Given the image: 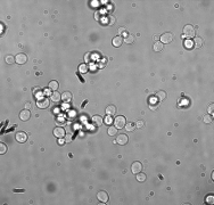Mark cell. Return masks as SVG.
<instances>
[{
  "mask_svg": "<svg viewBox=\"0 0 214 205\" xmlns=\"http://www.w3.org/2000/svg\"><path fill=\"white\" fill-rule=\"evenodd\" d=\"M128 140H129V138H128V136H125V134H119L117 136V139H116V141H117V144L119 145H125L126 143H128Z\"/></svg>",
  "mask_w": 214,
  "mask_h": 205,
  "instance_id": "obj_12",
  "label": "cell"
},
{
  "mask_svg": "<svg viewBox=\"0 0 214 205\" xmlns=\"http://www.w3.org/2000/svg\"><path fill=\"white\" fill-rule=\"evenodd\" d=\"M149 108L153 111H156L157 110V105H149Z\"/></svg>",
  "mask_w": 214,
  "mask_h": 205,
  "instance_id": "obj_38",
  "label": "cell"
},
{
  "mask_svg": "<svg viewBox=\"0 0 214 205\" xmlns=\"http://www.w3.org/2000/svg\"><path fill=\"white\" fill-rule=\"evenodd\" d=\"M163 48H164L163 43L162 42H158V41H157V42H155L154 46H153V49H154L155 51H162Z\"/></svg>",
  "mask_w": 214,
  "mask_h": 205,
  "instance_id": "obj_17",
  "label": "cell"
},
{
  "mask_svg": "<svg viewBox=\"0 0 214 205\" xmlns=\"http://www.w3.org/2000/svg\"><path fill=\"white\" fill-rule=\"evenodd\" d=\"M205 202L208 203V204H213V203H214V197H213V196H208V197L205 198Z\"/></svg>",
  "mask_w": 214,
  "mask_h": 205,
  "instance_id": "obj_32",
  "label": "cell"
},
{
  "mask_svg": "<svg viewBox=\"0 0 214 205\" xmlns=\"http://www.w3.org/2000/svg\"><path fill=\"white\" fill-rule=\"evenodd\" d=\"M134 129H136V125H134V123H126L125 124V130H126V131L132 132Z\"/></svg>",
  "mask_w": 214,
  "mask_h": 205,
  "instance_id": "obj_23",
  "label": "cell"
},
{
  "mask_svg": "<svg viewBox=\"0 0 214 205\" xmlns=\"http://www.w3.org/2000/svg\"><path fill=\"white\" fill-rule=\"evenodd\" d=\"M113 122H114V120L112 119V116H111V115H107V116L104 119V123L106 124V125H111Z\"/></svg>",
  "mask_w": 214,
  "mask_h": 205,
  "instance_id": "obj_25",
  "label": "cell"
},
{
  "mask_svg": "<svg viewBox=\"0 0 214 205\" xmlns=\"http://www.w3.org/2000/svg\"><path fill=\"white\" fill-rule=\"evenodd\" d=\"M91 121H92V124L95 126H100L102 123H104V119H102L100 115H95V116H92Z\"/></svg>",
  "mask_w": 214,
  "mask_h": 205,
  "instance_id": "obj_9",
  "label": "cell"
},
{
  "mask_svg": "<svg viewBox=\"0 0 214 205\" xmlns=\"http://www.w3.org/2000/svg\"><path fill=\"white\" fill-rule=\"evenodd\" d=\"M183 37H186V38H194L195 37V29H194L193 25L188 24L183 27Z\"/></svg>",
  "mask_w": 214,
  "mask_h": 205,
  "instance_id": "obj_1",
  "label": "cell"
},
{
  "mask_svg": "<svg viewBox=\"0 0 214 205\" xmlns=\"http://www.w3.org/2000/svg\"><path fill=\"white\" fill-rule=\"evenodd\" d=\"M137 181H139V182H144L146 180V174L145 173H141V172H139V173H137Z\"/></svg>",
  "mask_w": 214,
  "mask_h": 205,
  "instance_id": "obj_21",
  "label": "cell"
},
{
  "mask_svg": "<svg viewBox=\"0 0 214 205\" xmlns=\"http://www.w3.org/2000/svg\"><path fill=\"white\" fill-rule=\"evenodd\" d=\"M39 108H47L49 106V100L47 98H43V99H39L38 102H37Z\"/></svg>",
  "mask_w": 214,
  "mask_h": 205,
  "instance_id": "obj_11",
  "label": "cell"
},
{
  "mask_svg": "<svg viewBox=\"0 0 214 205\" xmlns=\"http://www.w3.org/2000/svg\"><path fill=\"white\" fill-rule=\"evenodd\" d=\"M112 43H113V46H114V47L119 48V47H121L122 43H123V39H122V37L117 36V37H115V38L112 40Z\"/></svg>",
  "mask_w": 214,
  "mask_h": 205,
  "instance_id": "obj_13",
  "label": "cell"
},
{
  "mask_svg": "<svg viewBox=\"0 0 214 205\" xmlns=\"http://www.w3.org/2000/svg\"><path fill=\"white\" fill-rule=\"evenodd\" d=\"M116 132H117V130H116V128H115V126H110V128H108V130H107V133L110 134V136H115V134H116Z\"/></svg>",
  "mask_w": 214,
  "mask_h": 205,
  "instance_id": "obj_26",
  "label": "cell"
},
{
  "mask_svg": "<svg viewBox=\"0 0 214 205\" xmlns=\"http://www.w3.org/2000/svg\"><path fill=\"white\" fill-rule=\"evenodd\" d=\"M57 122H58V123H62V124H63V123H65V121H64V120H63V119H62V120L59 119V120H58Z\"/></svg>",
  "mask_w": 214,
  "mask_h": 205,
  "instance_id": "obj_41",
  "label": "cell"
},
{
  "mask_svg": "<svg viewBox=\"0 0 214 205\" xmlns=\"http://www.w3.org/2000/svg\"><path fill=\"white\" fill-rule=\"evenodd\" d=\"M115 113H116V107H115L114 105H108L106 107V114L107 115H114Z\"/></svg>",
  "mask_w": 214,
  "mask_h": 205,
  "instance_id": "obj_15",
  "label": "cell"
},
{
  "mask_svg": "<svg viewBox=\"0 0 214 205\" xmlns=\"http://www.w3.org/2000/svg\"><path fill=\"white\" fill-rule=\"evenodd\" d=\"M213 110H214V104H209L208 107H207V112L209 114H213Z\"/></svg>",
  "mask_w": 214,
  "mask_h": 205,
  "instance_id": "obj_33",
  "label": "cell"
},
{
  "mask_svg": "<svg viewBox=\"0 0 214 205\" xmlns=\"http://www.w3.org/2000/svg\"><path fill=\"white\" fill-rule=\"evenodd\" d=\"M88 60H89V54H87L86 55V62H88Z\"/></svg>",
  "mask_w": 214,
  "mask_h": 205,
  "instance_id": "obj_42",
  "label": "cell"
},
{
  "mask_svg": "<svg viewBox=\"0 0 214 205\" xmlns=\"http://www.w3.org/2000/svg\"><path fill=\"white\" fill-rule=\"evenodd\" d=\"M48 87H49L50 90L56 91V90L58 89V87H59V84H58V82H57V81H50V82H49V84H48Z\"/></svg>",
  "mask_w": 214,
  "mask_h": 205,
  "instance_id": "obj_18",
  "label": "cell"
},
{
  "mask_svg": "<svg viewBox=\"0 0 214 205\" xmlns=\"http://www.w3.org/2000/svg\"><path fill=\"white\" fill-rule=\"evenodd\" d=\"M114 126L116 129H122L125 126V117L120 115V116H116V119L114 120Z\"/></svg>",
  "mask_w": 214,
  "mask_h": 205,
  "instance_id": "obj_2",
  "label": "cell"
},
{
  "mask_svg": "<svg viewBox=\"0 0 214 205\" xmlns=\"http://www.w3.org/2000/svg\"><path fill=\"white\" fill-rule=\"evenodd\" d=\"M79 72L82 74L87 73L88 72V65L87 64H80V66H79Z\"/></svg>",
  "mask_w": 214,
  "mask_h": 205,
  "instance_id": "obj_22",
  "label": "cell"
},
{
  "mask_svg": "<svg viewBox=\"0 0 214 205\" xmlns=\"http://www.w3.org/2000/svg\"><path fill=\"white\" fill-rule=\"evenodd\" d=\"M5 60H6V63H7V64H14V63H15V57L8 55V56H6Z\"/></svg>",
  "mask_w": 214,
  "mask_h": 205,
  "instance_id": "obj_27",
  "label": "cell"
},
{
  "mask_svg": "<svg viewBox=\"0 0 214 205\" xmlns=\"http://www.w3.org/2000/svg\"><path fill=\"white\" fill-rule=\"evenodd\" d=\"M119 34H120V37H121V36H126V37H128V31H126V29H124V27H120V29H119Z\"/></svg>",
  "mask_w": 214,
  "mask_h": 205,
  "instance_id": "obj_29",
  "label": "cell"
},
{
  "mask_svg": "<svg viewBox=\"0 0 214 205\" xmlns=\"http://www.w3.org/2000/svg\"><path fill=\"white\" fill-rule=\"evenodd\" d=\"M124 41H125V43H128V45H131V43L134 42V37L131 36V34H128V37H125Z\"/></svg>",
  "mask_w": 214,
  "mask_h": 205,
  "instance_id": "obj_24",
  "label": "cell"
},
{
  "mask_svg": "<svg viewBox=\"0 0 214 205\" xmlns=\"http://www.w3.org/2000/svg\"><path fill=\"white\" fill-rule=\"evenodd\" d=\"M193 45H194V43L191 42V41H186V43H185V46H186L187 48H189V49H190V48L193 47Z\"/></svg>",
  "mask_w": 214,
  "mask_h": 205,
  "instance_id": "obj_34",
  "label": "cell"
},
{
  "mask_svg": "<svg viewBox=\"0 0 214 205\" xmlns=\"http://www.w3.org/2000/svg\"><path fill=\"white\" fill-rule=\"evenodd\" d=\"M14 191H15V193H23L24 190H23V189H17V190H16V189H14Z\"/></svg>",
  "mask_w": 214,
  "mask_h": 205,
  "instance_id": "obj_39",
  "label": "cell"
},
{
  "mask_svg": "<svg viewBox=\"0 0 214 205\" xmlns=\"http://www.w3.org/2000/svg\"><path fill=\"white\" fill-rule=\"evenodd\" d=\"M95 17H96V19H97V21L100 18V16H99V14H98V13H96V14H95Z\"/></svg>",
  "mask_w": 214,
  "mask_h": 205,
  "instance_id": "obj_40",
  "label": "cell"
},
{
  "mask_svg": "<svg viewBox=\"0 0 214 205\" xmlns=\"http://www.w3.org/2000/svg\"><path fill=\"white\" fill-rule=\"evenodd\" d=\"M65 140H66V143H69V141L72 140V136H71V134H66V136H65Z\"/></svg>",
  "mask_w": 214,
  "mask_h": 205,
  "instance_id": "obj_35",
  "label": "cell"
},
{
  "mask_svg": "<svg viewBox=\"0 0 214 205\" xmlns=\"http://www.w3.org/2000/svg\"><path fill=\"white\" fill-rule=\"evenodd\" d=\"M194 46H195V48H202L203 47V39L197 37V38L194 40Z\"/></svg>",
  "mask_w": 214,
  "mask_h": 205,
  "instance_id": "obj_19",
  "label": "cell"
},
{
  "mask_svg": "<svg viewBox=\"0 0 214 205\" xmlns=\"http://www.w3.org/2000/svg\"><path fill=\"white\" fill-rule=\"evenodd\" d=\"M65 143H66V140H65L64 138H59V139H58V144H59V145H64Z\"/></svg>",
  "mask_w": 214,
  "mask_h": 205,
  "instance_id": "obj_36",
  "label": "cell"
},
{
  "mask_svg": "<svg viewBox=\"0 0 214 205\" xmlns=\"http://www.w3.org/2000/svg\"><path fill=\"white\" fill-rule=\"evenodd\" d=\"M15 62L18 65L25 64V63L27 62V56H26L25 54H18V55H16V57H15Z\"/></svg>",
  "mask_w": 214,
  "mask_h": 205,
  "instance_id": "obj_6",
  "label": "cell"
},
{
  "mask_svg": "<svg viewBox=\"0 0 214 205\" xmlns=\"http://www.w3.org/2000/svg\"><path fill=\"white\" fill-rule=\"evenodd\" d=\"M15 139H16V140L18 141V143L23 144V143H25V141L27 140V134H26L25 132H22V131L16 132V136H15Z\"/></svg>",
  "mask_w": 214,
  "mask_h": 205,
  "instance_id": "obj_7",
  "label": "cell"
},
{
  "mask_svg": "<svg viewBox=\"0 0 214 205\" xmlns=\"http://www.w3.org/2000/svg\"><path fill=\"white\" fill-rule=\"evenodd\" d=\"M6 152H7V146H6L4 143H1L0 144V154L3 155V154H5Z\"/></svg>",
  "mask_w": 214,
  "mask_h": 205,
  "instance_id": "obj_28",
  "label": "cell"
},
{
  "mask_svg": "<svg viewBox=\"0 0 214 205\" xmlns=\"http://www.w3.org/2000/svg\"><path fill=\"white\" fill-rule=\"evenodd\" d=\"M142 170V164L140 162H133L132 165H131V171H132L133 174H137L139 172H141Z\"/></svg>",
  "mask_w": 214,
  "mask_h": 205,
  "instance_id": "obj_5",
  "label": "cell"
},
{
  "mask_svg": "<svg viewBox=\"0 0 214 205\" xmlns=\"http://www.w3.org/2000/svg\"><path fill=\"white\" fill-rule=\"evenodd\" d=\"M97 198H98V200L99 202H101V203H107L108 202V194L106 193V191H98V194H97Z\"/></svg>",
  "mask_w": 214,
  "mask_h": 205,
  "instance_id": "obj_8",
  "label": "cell"
},
{
  "mask_svg": "<svg viewBox=\"0 0 214 205\" xmlns=\"http://www.w3.org/2000/svg\"><path fill=\"white\" fill-rule=\"evenodd\" d=\"M71 99H72V93L68 92V91H66V92H64L62 95V100H63V101L68 102V101H71Z\"/></svg>",
  "mask_w": 214,
  "mask_h": 205,
  "instance_id": "obj_16",
  "label": "cell"
},
{
  "mask_svg": "<svg viewBox=\"0 0 214 205\" xmlns=\"http://www.w3.org/2000/svg\"><path fill=\"white\" fill-rule=\"evenodd\" d=\"M60 99H62V96H60V93H58L57 91H54V92L50 95V100H51L52 102H58Z\"/></svg>",
  "mask_w": 214,
  "mask_h": 205,
  "instance_id": "obj_14",
  "label": "cell"
},
{
  "mask_svg": "<svg viewBox=\"0 0 214 205\" xmlns=\"http://www.w3.org/2000/svg\"><path fill=\"white\" fill-rule=\"evenodd\" d=\"M54 136L57 137V138H64L66 136V132H65V129L62 128V126H57L54 130Z\"/></svg>",
  "mask_w": 214,
  "mask_h": 205,
  "instance_id": "obj_4",
  "label": "cell"
},
{
  "mask_svg": "<svg viewBox=\"0 0 214 205\" xmlns=\"http://www.w3.org/2000/svg\"><path fill=\"white\" fill-rule=\"evenodd\" d=\"M156 97H157V99H158V100H164L165 98H166V93H165V91L159 90L158 92L156 93Z\"/></svg>",
  "mask_w": 214,
  "mask_h": 205,
  "instance_id": "obj_20",
  "label": "cell"
},
{
  "mask_svg": "<svg viewBox=\"0 0 214 205\" xmlns=\"http://www.w3.org/2000/svg\"><path fill=\"white\" fill-rule=\"evenodd\" d=\"M30 117H31V113H30L29 110H23L19 113V119L22 121H29Z\"/></svg>",
  "mask_w": 214,
  "mask_h": 205,
  "instance_id": "obj_10",
  "label": "cell"
},
{
  "mask_svg": "<svg viewBox=\"0 0 214 205\" xmlns=\"http://www.w3.org/2000/svg\"><path fill=\"white\" fill-rule=\"evenodd\" d=\"M204 122H205V123H207V124L211 123V122H212V116H211V115H205V116H204Z\"/></svg>",
  "mask_w": 214,
  "mask_h": 205,
  "instance_id": "obj_31",
  "label": "cell"
},
{
  "mask_svg": "<svg viewBox=\"0 0 214 205\" xmlns=\"http://www.w3.org/2000/svg\"><path fill=\"white\" fill-rule=\"evenodd\" d=\"M114 22H115V18L113 16H110V25H113V24H114Z\"/></svg>",
  "mask_w": 214,
  "mask_h": 205,
  "instance_id": "obj_37",
  "label": "cell"
},
{
  "mask_svg": "<svg viewBox=\"0 0 214 205\" xmlns=\"http://www.w3.org/2000/svg\"><path fill=\"white\" fill-rule=\"evenodd\" d=\"M144 126H145V122H144V121H137L136 128H138V129H141V128H144Z\"/></svg>",
  "mask_w": 214,
  "mask_h": 205,
  "instance_id": "obj_30",
  "label": "cell"
},
{
  "mask_svg": "<svg viewBox=\"0 0 214 205\" xmlns=\"http://www.w3.org/2000/svg\"><path fill=\"white\" fill-rule=\"evenodd\" d=\"M173 38H174L173 34L170 33V32H166V33L161 36V42L162 43H170V42H172Z\"/></svg>",
  "mask_w": 214,
  "mask_h": 205,
  "instance_id": "obj_3",
  "label": "cell"
}]
</instances>
